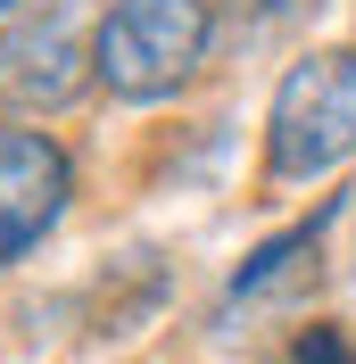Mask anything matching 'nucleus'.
I'll return each mask as SVG.
<instances>
[{
  "label": "nucleus",
  "instance_id": "obj_3",
  "mask_svg": "<svg viewBox=\"0 0 356 364\" xmlns=\"http://www.w3.org/2000/svg\"><path fill=\"white\" fill-rule=\"evenodd\" d=\"M67 207V149L50 133H0V265H17Z\"/></svg>",
  "mask_w": 356,
  "mask_h": 364
},
{
  "label": "nucleus",
  "instance_id": "obj_5",
  "mask_svg": "<svg viewBox=\"0 0 356 364\" xmlns=\"http://www.w3.org/2000/svg\"><path fill=\"white\" fill-rule=\"evenodd\" d=\"M298 364H356V340L340 323H315L307 340H298Z\"/></svg>",
  "mask_w": 356,
  "mask_h": 364
},
{
  "label": "nucleus",
  "instance_id": "obj_1",
  "mask_svg": "<svg viewBox=\"0 0 356 364\" xmlns=\"http://www.w3.org/2000/svg\"><path fill=\"white\" fill-rule=\"evenodd\" d=\"M207 33H216L207 0H116L91 42V75L116 100H166L207 58Z\"/></svg>",
  "mask_w": 356,
  "mask_h": 364
},
{
  "label": "nucleus",
  "instance_id": "obj_2",
  "mask_svg": "<svg viewBox=\"0 0 356 364\" xmlns=\"http://www.w3.org/2000/svg\"><path fill=\"white\" fill-rule=\"evenodd\" d=\"M356 149V67L315 50L282 75L273 91V124H266V166L282 182H315Z\"/></svg>",
  "mask_w": 356,
  "mask_h": 364
},
{
  "label": "nucleus",
  "instance_id": "obj_6",
  "mask_svg": "<svg viewBox=\"0 0 356 364\" xmlns=\"http://www.w3.org/2000/svg\"><path fill=\"white\" fill-rule=\"evenodd\" d=\"M0 9H9V0H0Z\"/></svg>",
  "mask_w": 356,
  "mask_h": 364
},
{
  "label": "nucleus",
  "instance_id": "obj_4",
  "mask_svg": "<svg viewBox=\"0 0 356 364\" xmlns=\"http://www.w3.org/2000/svg\"><path fill=\"white\" fill-rule=\"evenodd\" d=\"M83 42H75V25L67 17H33L17 25L9 42H0V100L25 116H50V108H67L75 91H83Z\"/></svg>",
  "mask_w": 356,
  "mask_h": 364
}]
</instances>
